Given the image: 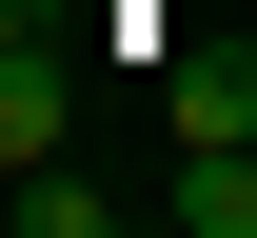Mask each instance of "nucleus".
I'll return each instance as SVG.
<instances>
[{"mask_svg": "<svg viewBox=\"0 0 257 238\" xmlns=\"http://www.w3.org/2000/svg\"><path fill=\"white\" fill-rule=\"evenodd\" d=\"M159 119L178 139H257V40H178L159 60Z\"/></svg>", "mask_w": 257, "mask_h": 238, "instance_id": "nucleus-1", "label": "nucleus"}, {"mask_svg": "<svg viewBox=\"0 0 257 238\" xmlns=\"http://www.w3.org/2000/svg\"><path fill=\"white\" fill-rule=\"evenodd\" d=\"M79 139V80H60V40H0V179L20 159H60Z\"/></svg>", "mask_w": 257, "mask_h": 238, "instance_id": "nucleus-2", "label": "nucleus"}, {"mask_svg": "<svg viewBox=\"0 0 257 238\" xmlns=\"http://www.w3.org/2000/svg\"><path fill=\"white\" fill-rule=\"evenodd\" d=\"M159 218H178V238H257V139H178Z\"/></svg>", "mask_w": 257, "mask_h": 238, "instance_id": "nucleus-3", "label": "nucleus"}, {"mask_svg": "<svg viewBox=\"0 0 257 238\" xmlns=\"http://www.w3.org/2000/svg\"><path fill=\"white\" fill-rule=\"evenodd\" d=\"M0 218H20V238H99V179H60V159H20V179H0Z\"/></svg>", "mask_w": 257, "mask_h": 238, "instance_id": "nucleus-4", "label": "nucleus"}]
</instances>
